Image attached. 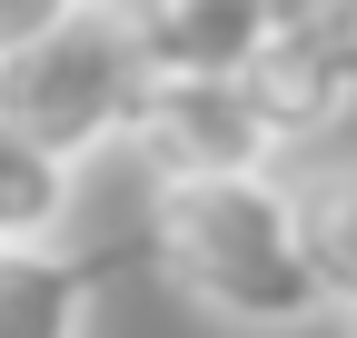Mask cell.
I'll use <instances>...</instances> for the list:
<instances>
[{
	"mask_svg": "<svg viewBox=\"0 0 357 338\" xmlns=\"http://www.w3.org/2000/svg\"><path fill=\"white\" fill-rule=\"evenodd\" d=\"M70 199H79V169L50 159L40 140H20L10 119H0V249L60 239V229H70Z\"/></svg>",
	"mask_w": 357,
	"mask_h": 338,
	"instance_id": "7",
	"label": "cell"
},
{
	"mask_svg": "<svg viewBox=\"0 0 357 338\" xmlns=\"http://www.w3.org/2000/svg\"><path fill=\"white\" fill-rule=\"evenodd\" d=\"M149 259L189 309H208L218 328H318L328 288L307 269L298 239V189L278 169H229V179H159L149 199Z\"/></svg>",
	"mask_w": 357,
	"mask_h": 338,
	"instance_id": "1",
	"label": "cell"
},
{
	"mask_svg": "<svg viewBox=\"0 0 357 338\" xmlns=\"http://www.w3.org/2000/svg\"><path fill=\"white\" fill-rule=\"evenodd\" d=\"M238 90L258 100V119H268L278 140H318V130H337V110H357V50L268 20L258 60L238 70Z\"/></svg>",
	"mask_w": 357,
	"mask_h": 338,
	"instance_id": "4",
	"label": "cell"
},
{
	"mask_svg": "<svg viewBox=\"0 0 357 338\" xmlns=\"http://www.w3.org/2000/svg\"><path fill=\"white\" fill-rule=\"evenodd\" d=\"M79 0H0V50H20V40H40L50 20H70Z\"/></svg>",
	"mask_w": 357,
	"mask_h": 338,
	"instance_id": "10",
	"label": "cell"
},
{
	"mask_svg": "<svg viewBox=\"0 0 357 338\" xmlns=\"http://www.w3.org/2000/svg\"><path fill=\"white\" fill-rule=\"evenodd\" d=\"M278 30H307V40H347L357 50V0H268Z\"/></svg>",
	"mask_w": 357,
	"mask_h": 338,
	"instance_id": "9",
	"label": "cell"
},
{
	"mask_svg": "<svg viewBox=\"0 0 357 338\" xmlns=\"http://www.w3.org/2000/svg\"><path fill=\"white\" fill-rule=\"evenodd\" d=\"M89 299H100V259L60 239L0 249V338H89Z\"/></svg>",
	"mask_w": 357,
	"mask_h": 338,
	"instance_id": "6",
	"label": "cell"
},
{
	"mask_svg": "<svg viewBox=\"0 0 357 338\" xmlns=\"http://www.w3.org/2000/svg\"><path fill=\"white\" fill-rule=\"evenodd\" d=\"M139 80H149V50H139L129 0H79V10L50 20L40 40L0 50V119H10L20 140H40L50 159L89 169L100 149L129 140Z\"/></svg>",
	"mask_w": 357,
	"mask_h": 338,
	"instance_id": "2",
	"label": "cell"
},
{
	"mask_svg": "<svg viewBox=\"0 0 357 338\" xmlns=\"http://www.w3.org/2000/svg\"><path fill=\"white\" fill-rule=\"evenodd\" d=\"M298 189V239H307V269H318L328 309L357 318V169H307Z\"/></svg>",
	"mask_w": 357,
	"mask_h": 338,
	"instance_id": "8",
	"label": "cell"
},
{
	"mask_svg": "<svg viewBox=\"0 0 357 338\" xmlns=\"http://www.w3.org/2000/svg\"><path fill=\"white\" fill-rule=\"evenodd\" d=\"M149 179H229V169H268L278 159V130L258 119V100L238 80H139V110H129V140Z\"/></svg>",
	"mask_w": 357,
	"mask_h": 338,
	"instance_id": "3",
	"label": "cell"
},
{
	"mask_svg": "<svg viewBox=\"0 0 357 338\" xmlns=\"http://www.w3.org/2000/svg\"><path fill=\"white\" fill-rule=\"evenodd\" d=\"M139 50L169 80H238L268 40V0H129Z\"/></svg>",
	"mask_w": 357,
	"mask_h": 338,
	"instance_id": "5",
	"label": "cell"
}]
</instances>
